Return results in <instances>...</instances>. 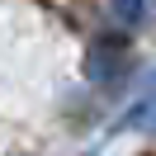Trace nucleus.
Listing matches in <instances>:
<instances>
[{"instance_id": "obj_1", "label": "nucleus", "mask_w": 156, "mask_h": 156, "mask_svg": "<svg viewBox=\"0 0 156 156\" xmlns=\"http://www.w3.org/2000/svg\"><path fill=\"white\" fill-rule=\"evenodd\" d=\"M80 71H85L90 85H114V80L128 71V43H118L114 33L95 38L90 52H85V62H80Z\"/></svg>"}, {"instance_id": "obj_2", "label": "nucleus", "mask_w": 156, "mask_h": 156, "mask_svg": "<svg viewBox=\"0 0 156 156\" xmlns=\"http://www.w3.org/2000/svg\"><path fill=\"white\" fill-rule=\"evenodd\" d=\"M114 133H156V95H142L128 114H118Z\"/></svg>"}, {"instance_id": "obj_3", "label": "nucleus", "mask_w": 156, "mask_h": 156, "mask_svg": "<svg viewBox=\"0 0 156 156\" xmlns=\"http://www.w3.org/2000/svg\"><path fill=\"white\" fill-rule=\"evenodd\" d=\"M142 10H147V0H114V19L118 24H142Z\"/></svg>"}, {"instance_id": "obj_4", "label": "nucleus", "mask_w": 156, "mask_h": 156, "mask_svg": "<svg viewBox=\"0 0 156 156\" xmlns=\"http://www.w3.org/2000/svg\"><path fill=\"white\" fill-rule=\"evenodd\" d=\"M80 156H95V151H80Z\"/></svg>"}]
</instances>
